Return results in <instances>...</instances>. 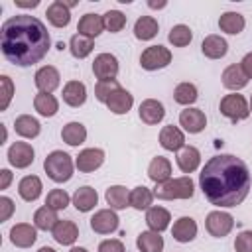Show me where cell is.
Wrapping results in <instances>:
<instances>
[{
  "mask_svg": "<svg viewBox=\"0 0 252 252\" xmlns=\"http://www.w3.org/2000/svg\"><path fill=\"white\" fill-rule=\"evenodd\" d=\"M248 106H250V112H252V96H250V104Z\"/></svg>",
  "mask_w": 252,
  "mask_h": 252,
  "instance_id": "6f0895ef",
  "label": "cell"
},
{
  "mask_svg": "<svg viewBox=\"0 0 252 252\" xmlns=\"http://www.w3.org/2000/svg\"><path fill=\"white\" fill-rule=\"evenodd\" d=\"M104 163V152L100 148H87L75 158V167L83 173H91Z\"/></svg>",
  "mask_w": 252,
  "mask_h": 252,
  "instance_id": "7c38bea8",
  "label": "cell"
},
{
  "mask_svg": "<svg viewBox=\"0 0 252 252\" xmlns=\"http://www.w3.org/2000/svg\"><path fill=\"white\" fill-rule=\"evenodd\" d=\"M37 252H55V250H53L51 246H41V248H39Z\"/></svg>",
  "mask_w": 252,
  "mask_h": 252,
  "instance_id": "11a10c76",
  "label": "cell"
},
{
  "mask_svg": "<svg viewBox=\"0 0 252 252\" xmlns=\"http://www.w3.org/2000/svg\"><path fill=\"white\" fill-rule=\"evenodd\" d=\"M73 159L67 152L63 150H53L51 154H47V158L43 159V169L47 173V177L55 183H65L73 177Z\"/></svg>",
  "mask_w": 252,
  "mask_h": 252,
  "instance_id": "3957f363",
  "label": "cell"
},
{
  "mask_svg": "<svg viewBox=\"0 0 252 252\" xmlns=\"http://www.w3.org/2000/svg\"><path fill=\"white\" fill-rule=\"evenodd\" d=\"M51 232H53L55 242L63 246H71L79 238V226L73 220H59Z\"/></svg>",
  "mask_w": 252,
  "mask_h": 252,
  "instance_id": "603a6c76",
  "label": "cell"
},
{
  "mask_svg": "<svg viewBox=\"0 0 252 252\" xmlns=\"http://www.w3.org/2000/svg\"><path fill=\"white\" fill-rule=\"evenodd\" d=\"M219 108H220V114L222 116H226L230 122H240V120H244V118H248V114H250V106H248V102H246V98L242 96V94H238V93H234V94H224L222 98H220V104H219Z\"/></svg>",
  "mask_w": 252,
  "mask_h": 252,
  "instance_id": "5b68a950",
  "label": "cell"
},
{
  "mask_svg": "<svg viewBox=\"0 0 252 252\" xmlns=\"http://www.w3.org/2000/svg\"><path fill=\"white\" fill-rule=\"evenodd\" d=\"M136 246H138L140 252H161L163 250V238L159 236V232L144 230V232L138 234Z\"/></svg>",
  "mask_w": 252,
  "mask_h": 252,
  "instance_id": "e575fe53",
  "label": "cell"
},
{
  "mask_svg": "<svg viewBox=\"0 0 252 252\" xmlns=\"http://www.w3.org/2000/svg\"><path fill=\"white\" fill-rule=\"evenodd\" d=\"M93 73L98 81H114L118 75V59L112 53H98L93 61Z\"/></svg>",
  "mask_w": 252,
  "mask_h": 252,
  "instance_id": "ba28073f",
  "label": "cell"
},
{
  "mask_svg": "<svg viewBox=\"0 0 252 252\" xmlns=\"http://www.w3.org/2000/svg\"><path fill=\"white\" fill-rule=\"evenodd\" d=\"M167 39H169V43L175 45V47H185V45L191 43V39H193V32L189 30V26H185V24H177V26H173V28L169 30Z\"/></svg>",
  "mask_w": 252,
  "mask_h": 252,
  "instance_id": "60d3db41",
  "label": "cell"
},
{
  "mask_svg": "<svg viewBox=\"0 0 252 252\" xmlns=\"http://www.w3.org/2000/svg\"><path fill=\"white\" fill-rule=\"evenodd\" d=\"M0 47L2 55L10 63L18 67H30L39 63L47 55L51 37L41 20H37L35 16L18 14L2 24Z\"/></svg>",
  "mask_w": 252,
  "mask_h": 252,
  "instance_id": "7a4b0ae2",
  "label": "cell"
},
{
  "mask_svg": "<svg viewBox=\"0 0 252 252\" xmlns=\"http://www.w3.org/2000/svg\"><path fill=\"white\" fill-rule=\"evenodd\" d=\"M148 177L158 185L167 179H171V163L163 156H156L148 165Z\"/></svg>",
  "mask_w": 252,
  "mask_h": 252,
  "instance_id": "d4e9b609",
  "label": "cell"
},
{
  "mask_svg": "<svg viewBox=\"0 0 252 252\" xmlns=\"http://www.w3.org/2000/svg\"><path fill=\"white\" fill-rule=\"evenodd\" d=\"M222 85L228 91H240L248 85V77L244 75V71L240 69V65H228L222 71Z\"/></svg>",
  "mask_w": 252,
  "mask_h": 252,
  "instance_id": "83f0119b",
  "label": "cell"
},
{
  "mask_svg": "<svg viewBox=\"0 0 252 252\" xmlns=\"http://www.w3.org/2000/svg\"><path fill=\"white\" fill-rule=\"evenodd\" d=\"M33 81H35V87L39 89V93H49L51 94L59 87L61 75H59V71L53 65H43V67L37 69Z\"/></svg>",
  "mask_w": 252,
  "mask_h": 252,
  "instance_id": "4fadbf2b",
  "label": "cell"
},
{
  "mask_svg": "<svg viewBox=\"0 0 252 252\" xmlns=\"http://www.w3.org/2000/svg\"><path fill=\"white\" fill-rule=\"evenodd\" d=\"M116 89H120V85H118L116 79H114V81H98V83L94 85V96H96L100 102L106 104V100L110 98V94H112Z\"/></svg>",
  "mask_w": 252,
  "mask_h": 252,
  "instance_id": "ee69618b",
  "label": "cell"
},
{
  "mask_svg": "<svg viewBox=\"0 0 252 252\" xmlns=\"http://www.w3.org/2000/svg\"><path fill=\"white\" fill-rule=\"evenodd\" d=\"M57 222H59L57 211L49 209L47 205L39 207V209L33 213V224H35V228H39V230H45V232H47V230H53Z\"/></svg>",
  "mask_w": 252,
  "mask_h": 252,
  "instance_id": "8d00e7d4",
  "label": "cell"
},
{
  "mask_svg": "<svg viewBox=\"0 0 252 252\" xmlns=\"http://www.w3.org/2000/svg\"><path fill=\"white\" fill-rule=\"evenodd\" d=\"M85 100H87V87H85V83H81V81L65 83V87H63V102L65 104H69L73 108H79V106L85 104Z\"/></svg>",
  "mask_w": 252,
  "mask_h": 252,
  "instance_id": "d6986e66",
  "label": "cell"
},
{
  "mask_svg": "<svg viewBox=\"0 0 252 252\" xmlns=\"http://www.w3.org/2000/svg\"><path fill=\"white\" fill-rule=\"evenodd\" d=\"M6 138H8V132H6V128H4V126H2V144H4V142H6Z\"/></svg>",
  "mask_w": 252,
  "mask_h": 252,
  "instance_id": "9f6ffc18",
  "label": "cell"
},
{
  "mask_svg": "<svg viewBox=\"0 0 252 252\" xmlns=\"http://www.w3.org/2000/svg\"><path fill=\"white\" fill-rule=\"evenodd\" d=\"M201 163V152L195 146H185L177 154V167L183 173H193Z\"/></svg>",
  "mask_w": 252,
  "mask_h": 252,
  "instance_id": "1f68e13d",
  "label": "cell"
},
{
  "mask_svg": "<svg viewBox=\"0 0 252 252\" xmlns=\"http://www.w3.org/2000/svg\"><path fill=\"white\" fill-rule=\"evenodd\" d=\"M33 108L37 110V114H41V116H45V118H51V116L57 114L59 102H57V98H55L53 94H49V93H37V94L33 96Z\"/></svg>",
  "mask_w": 252,
  "mask_h": 252,
  "instance_id": "836d02e7",
  "label": "cell"
},
{
  "mask_svg": "<svg viewBox=\"0 0 252 252\" xmlns=\"http://www.w3.org/2000/svg\"><path fill=\"white\" fill-rule=\"evenodd\" d=\"M169 220H171V215L163 207H150L146 213V224L154 232H163L169 226Z\"/></svg>",
  "mask_w": 252,
  "mask_h": 252,
  "instance_id": "4dcf8cb0",
  "label": "cell"
},
{
  "mask_svg": "<svg viewBox=\"0 0 252 252\" xmlns=\"http://www.w3.org/2000/svg\"><path fill=\"white\" fill-rule=\"evenodd\" d=\"M148 6H150V8H154V10H159V8H165V6H167V2H165V0H161V2H154V0H150V2H148Z\"/></svg>",
  "mask_w": 252,
  "mask_h": 252,
  "instance_id": "f5cc1de1",
  "label": "cell"
},
{
  "mask_svg": "<svg viewBox=\"0 0 252 252\" xmlns=\"http://www.w3.org/2000/svg\"><path fill=\"white\" fill-rule=\"evenodd\" d=\"M69 252H89V250H87V248H83V246H73Z\"/></svg>",
  "mask_w": 252,
  "mask_h": 252,
  "instance_id": "db71d44e",
  "label": "cell"
},
{
  "mask_svg": "<svg viewBox=\"0 0 252 252\" xmlns=\"http://www.w3.org/2000/svg\"><path fill=\"white\" fill-rule=\"evenodd\" d=\"M171 63V51L163 45H150L140 55V65L146 71H158Z\"/></svg>",
  "mask_w": 252,
  "mask_h": 252,
  "instance_id": "8992f818",
  "label": "cell"
},
{
  "mask_svg": "<svg viewBox=\"0 0 252 252\" xmlns=\"http://www.w3.org/2000/svg\"><path fill=\"white\" fill-rule=\"evenodd\" d=\"M199 185L211 205L230 209L246 199L250 191V171L240 158L232 154H219L201 169Z\"/></svg>",
  "mask_w": 252,
  "mask_h": 252,
  "instance_id": "6da1fadb",
  "label": "cell"
},
{
  "mask_svg": "<svg viewBox=\"0 0 252 252\" xmlns=\"http://www.w3.org/2000/svg\"><path fill=\"white\" fill-rule=\"evenodd\" d=\"M138 114H140V120H142L144 124L156 126V124H159V122L163 120L165 108H163V104H161L159 100H156V98H146V100H142Z\"/></svg>",
  "mask_w": 252,
  "mask_h": 252,
  "instance_id": "5bb4252c",
  "label": "cell"
},
{
  "mask_svg": "<svg viewBox=\"0 0 252 252\" xmlns=\"http://www.w3.org/2000/svg\"><path fill=\"white\" fill-rule=\"evenodd\" d=\"M14 130H16L18 136L32 140V138H37V136H39L41 124H39L37 118L30 116V114H20V116L14 120Z\"/></svg>",
  "mask_w": 252,
  "mask_h": 252,
  "instance_id": "cb8c5ba5",
  "label": "cell"
},
{
  "mask_svg": "<svg viewBox=\"0 0 252 252\" xmlns=\"http://www.w3.org/2000/svg\"><path fill=\"white\" fill-rule=\"evenodd\" d=\"M132 104H134V96L126 89H122V87L116 89L110 94V98L106 100V106H108V110L112 114H128V110L132 108Z\"/></svg>",
  "mask_w": 252,
  "mask_h": 252,
  "instance_id": "7402d4cb",
  "label": "cell"
},
{
  "mask_svg": "<svg viewBox=\"0 0 252 252\" xmlns=\"http://www.w3.org/2000/svg\"><path fill=\"white\" fill-rule=\"evenodd\" d=\"M12 213H14V201L10 197H6V195L0 197V222L8 220L12 217Z\"/></svg>",
  "mask_w": 252,
  "mask_h": 252,
  "instance_id": "c3c4849f",
  "label": "cell"
},
{
  "mask_svg": "<svg viewBox=\"0 0 252 252\" xmlns=\"http://www.w3.org/2000/svg\"><path fill=\"white\" fill-rule=\"evenodd\" d=\"M35 240H37V230L28 222H18L10 228V242L18 248H30Z\"/></svg>",
  "mask_w": 252,
  "mask_h": 252,
  "instance_id": "9a60e30c",
  "label": "cell"
},
{
  "mask_svg": "<svg viewBox=\"0 0 252 252\" xmlns=\"http://www.w3.org/2000/svg\"><path fill=\"white\" fill-rule=\"evenodd\" d=\"M45 16H47V20H49L51 26H55V28H67L69 22H71V8L63 0H53L47 6Z\"/></svg>",
  "mask_w": 252,
  "mask_h": 252,
  "instance_id": "e0dca14e",
  "label": "cell"
},
{
  "mask_svg": "<svg viewBox=\"0 0 252 252\" xmlns=\"http://www.w3.org/2000/svg\"><path fill=\"white\" fill-rule=\"evenodd\" d=\"M14 4L18 8H35L39 6V0H14Z\"/></svg>",
  "mask_w": 252,
  "mask_h": 252,
  "instance_id": "816d5d0a",
  "label": "cell"
},
{
  "mask_svg": "<svg viewBox=\"0 0 252 252\" xmlns=\"http://www.w3.org/2000/svg\"><path fill=\"white\" fill-rule=\"evenodd\" d=\"M41 189H43V183H41V179H39L37 175H26V177H22V181L18 183V193H20V197H22L24 201H28V203L35 201V199L41 195Z\"/></svg>",
  "mask_w": 252,
  "mask_h": 252,
  "instance_id": "f1b7e54d",
  "label": "cell"
},
{
  "mask_svg": "<svg viewBox=\"0 0 252 252\" xmlns=\"http://www.w3.org/2000/svg\"><path fill=\"white\" fill-rule=\"evenodd\" d=\"M102 20H104V30H108L110 33H118L126 26V16L120 10H108L102 16Z\"/></svg>",
  "mask_w": 252,
  "mask_h": 252,
  "instance_id": "b9f144b4",
  "label": "cell"
},
{
  "mask_svg": "<svg viewBox=\"0 0 252 252\" xmlns=\"http://www.w3.org/2000/svg\"><path fill=\"white\" fill-rule=\"evenodd\" d=\"M179 126H183V130L189 134H199L207 126V116L201 108L187 106L185 110L179 112Z\"/></svg>",
  "mask_w": 252,
  "mask_h": 252,
  "instance_id": "8fae6325",
  "label": "cell"
},
{
  "mask_svg": "<svg viewBox=\"0 0 252 252\" xmlns=\"http://www.w3.org/2000/svg\"><path fill=\"white\" fill-rule=\"evenodd\" d=\"M93 47H94L93 39L87 37V35H81V33H75V35L71 37V41H69V51H71V55H73L75 59H85V57H89L91 51H93Z\"/></svg>",
  "mask_w": 252,
  "mask_h": 252,
  "instance_id": "74e56055",
  "label": "cell"
},
{
  "mask_svg": "<svg viewBox=\"0 0 252 252\" xmlns=\"http://www.w3.org/2000/svg\"><path fill=\"white\" fill-rule=\"evenodd\" d=\"M201 51H203V55L209 57V59H220V57L226 55L228 43H226L224 37H220V35H217V33H211V35H207V37L203 39Z\"/></svg>",
  "mask_w": 252,
  "mask_h": 252,
  "instance_id": "ffe728a7",
  "label": "cell"
},
{
  "mask_svg": "<svg viewBox=\"0 0 252 252\" xmlns=\"http://www.w3.org/2000/svg\"><path fill=\"white\" fill-rule=\"evenodd\" d=\"M152 201H154V191H150L144 185H138L130 191V207H134L136 211H148Z\"/></svg>",
  "mask_w": 252,
  "mask_h": 252,
  "instance_id": "f35d334b",
  "label": "cell"
},
{
  "mask_svg": "<svg viewBox=\"0 0 252 252\" xmlns=\"http://www.w3.org/2000/svg\"><path fill=\"white\" fill-rule=\"evenodd\" d=\"M234 250L236 252H252V230H242L236 234Z\"/></svg>",
  "mask_w": 252,
  "mask_h": 252,
  "instance_id": "bcb514c9",
  "label": "cell"
},
{
  "mask_svg": "<svg viewBox=\"0 0 252 252\" xmlns=\"http://www.w3.org/2000/svg\"><path fill=\"white\" fill-rule=\"evenodd\" d=\"M0 87H2V104H0V110H6L10 106V100H12V94H14V83L8 75H2L0 77Z\"/></svg>",
  "mask_w": 252,
  "mask_h": 252,
  "instance_id": "f6af8a7d",
  "label": "cell"
},
{
  "mask_svg": "<svg viewBox=\"0 0 252 252\" xmlns=\"http://www.w3.org/2000/svg\"><path fill=\"white\" fill-rule=\"evenodd\" d=\"M104 199L112 211H122L130 207V191L124 185H110L104 193Z\"/></svg>",
  "mask_w": 252,
  "mask_h": 252,
  "instance_id": "f546056e",
  "label": "cell"
},
{
  "mask_svg": "<svg viewBox=\"0 0 252 252\" xmlns=\"http://www.w3.org/2000/svg\"><path fill=\"white\" fill-rule=\"evenodd\" d=\"M69 201H71V197L67 195L65 189H51V191L47 193V197H45V205H47L49 209H53V211L65 209V207L69 205Z\"/></svg>",
  "mask_w": 252,
  "mask_h": 252,
  "instance_id": "7bdbcfd3",
  "label": "cell"
},
{
  "mask_svg": "<svg viewBox=\"0 0 252 252\" xmlns=\"http://www.w3.org/2000/svg\"><path fill=\"white\" fill-rule=\"evenodd\" d=\"M158 30H159V24L154 16H142L136 20L134 24V35L136 39L140 41H150L158 35Z\"/></svg>",
  "mask_w": 252,
  "mask_h": 252,
  "instance_id": "4316f807",
  "label": "cell"
},
{
  "mask_svg": "<svg viewBox=\"0 0 252 252\" xmlns=\"http://www.w3.org/2000/svg\"><path fill=\"white\" fill-rule=\"evenodd\" d=\"M61 138L69 146H81L87 140V128L81 122H69L61 130Z\"/></svg>",
  "mask_w": 252,
  "mask_h": 252,
  "instance_id": "d590c367",
  "label": "cell"
},
{
  "mask_svg": "<svg viewBox=\"0 0 252 252\" xmlns=\"http://www.w3.org/2000/svg\"><path fill=\"white\" fill-rule=\"evenodd\" d=\"M159 144L167 152H179L185 148V134L181 132V128H177L173 124L163 126L159 132Z\"/></svg>",
  "mask_w": 252,
  "mask_h": 252,
  "instance_id": "2e32d148",
  "label": "cell"
},
{
  "mask_svg": "<svg viewBox=\"0 0 252 252\" xmlns=\"http://www.w3.org/2000/svg\"><path fill=\"white\" fill-rule=\"evenodd\" d=\"M120 219L112 209H100L91 217V228L96 234H110L118 228Z\"/></svg>",
  "mask_w": 252,
  "mask_h": 252,
  "instance_id": "30bf717a",
  "label": "cell"
},
{
  "mask_svg": "<svg viewBox=\"0 0 252 252\" xmlns=\"http://www.w3.org/2000/svg\"><path fill=\"white\" fill-rule=\"evenodd\" d=\"M171 236L181 242V244H187L191 242L195 236H197V222L191 219V217H181L173 222L171 226Z\"/></svg>",
  "mask_w": 252,
  "mask_h": 252,
  "instance_id": "ac0fdd59",
  "label": "cell"
},
{
  "mask_svg": "<svg viewBox=\"0 0 252 252\" xmlns=\"http://www.w3.org/2000/svg\"><path fill=\"white\" fill-rule=\"evenodd\" d=\"M195 193V183L189 175L167 179L163 183H158L154 189V197L161 201H173V199H191Z\"/></svg>",
  "mask_w": 252,
  "mask_h": 252,
  "instance_id": "277c9868",
  "label": "cell"
},
{
  "mask_svg": "<svg viewBox=\"0 0 252 252\" xmlns=\"http://www.w3.org/2000/svg\"><path fill=\"white\" fill-rule=\"evenodd\" d=\"M98 252H126V250L118 238H108V240H102L98 244Z\"/></svg>",
  "mask_w": 252,
  "mask_h": 252,
  "instance_id": "7dc6e473",
  "label": "cell"
},
{
  "mask_svg": "<svg viewBox=\"0 0 252 252\" xmlns=\"http://www.w3.org/2000/svg\"><path fill=\"white\" fill-rule=\"evenodd\" d=\"M205 226H207V232L215 238H222L226 236L232 226H234V219L230 213H224V211H211L207 215V220H205Z\"/></svg>",
  "mask_w": 252,
  "mask_h": 252,
  "instance_id": "52a82bcc",
  "label": "cell"
},
{
  "mask_svg": "<svg viewBox=\"0 0 252 252\" xmlns=\"http://www.w3.org/2000/svg\"><path fill=\"white\" fill-rule=\"evenodd\" d=\"M244 26H246V20H244V16L238 14V12H224V14L219 18V28H220V32L230 33V35L240 33V32L244 30Z\"/></svg>",
  "mask_w": 252,
  "mask_h": 252,
  "instance_id": "d6a6232c",
  "label": "cell"
},
{
  "mask_svg": "<svg viewBox=\"0 0 252 252\" xmlns=\"http://www.w3.org/2000/svg\"><path fill=\"white\" fill-rule=\"evenodd\" d=\"M199 93H197V87L193 83H179L173 91V100L177 104H183V106H189L197 100Z\"/></svg>",
  "mask_w": 252,
  "mask_h": 252,
  "instance_id": "ab89813d",
  "label": "cell"
},
{
  "mask_svg": "<svg viewBox=\"0 0 252 252\" xmlns=\"http://www.w3.org/2000/svg\"><path fill=\"white\" fill-rule=\"evenodd\" d=\"M33 156H35V152H33L32 144H28V142H14L8 148V161L16 169L30 167L33 163Z\"/></svg>",
  "mask_w": 252,
  "mask_h": 252,
  "instance_id": "9c48e42d",
  "label": "cell"
},
{
  "mask_svg": "<svg viewBox=\"0 0 252 252\" xmlns=\"http://www.w3.org/2000/svg\"><path fill=\"white\" fill-rule=\"evenodd\" d=\"M12 183V171L10 169H0V189H8Z\"/></svg>",
  "mask_w": 252,
  "mask_h": 252,
  "instance_id": "f907efd6",
  "label": "cell"
},
{
  "mask_svg": "<svg viewBox=\"0 0 252 252\" xmlns=\"http://www.w3.org/2000/svg\"><path fill=\"white\" fill-rule=\"evenodd\" d=\"M104 30V20H102V16H98V14H85L81 20H79V24H77V32L81 33V35H87V37H96V35H100V32Z\"/></svg>",
  "mask_w": 252,
  "mask_h": 252,
  "instance_id": "484cf974",
  "label": "cell"
},
{
  "mask_svg": "<svg viewBox=\"0 0 252 252\" xmlns=\"http://www.w3.org/2000/svg\"><path fill=\"white\" fill-rule=\"evenodd\" d=\"M240 69L244 71V75H246L248 79H252V51L246 53V55L242 57V61H240Z\"/></svg>",
  "mask_w": 252,
  "mask_h": 252,
  "instance_id": "681fc988",
  "label": "cell"
},
{
  "mask_svg": "<svg viewBox=\"0 0 252 252\" xmlns=\"http://www.w3.org/2000/svg\"><path fill=\"white\" fill-rule=\"evenodd\" d=\"M71 201H73V205H75L77 211L89 213V211H93V209L96 207L98 195H96V191H94L93 187L83 185V187H79V189L73 193V199H71Z\"/></svg>",
  "mask_w": 252,
  "mask_h": 252,
  "instance_id": "44dd1931",
  "label": "cell"
}]
</instances>
